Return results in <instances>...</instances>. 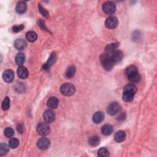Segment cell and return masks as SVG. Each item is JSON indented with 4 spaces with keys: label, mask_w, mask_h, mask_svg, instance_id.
Listing matches in <instances>:
<instances>
[{
    "label": "cell",
    "mask_w": 157,
    "mask_h": 157,
    "mask_svg": "<svg viewBox=\"0 0 157 157\" xmlns=\"http://www.w3.org/2000/svg\"><path fill=\"white\" fill-rule=\"evenodd\" d=\"M119 24L118 19L114 16H110L107 18L105 21V26L109 29L116 28Z\"/></svg>",
    "instance_id": "7"
},
{
    "label": "cell",
    "mask_w": 157,
    "mask_h": 157,
    "mask_svg": "<svg viewBox=\"0 0 157 157\" xmlns=\"http://www.w3.org/2000/svg\"><path fill=\"white\" fill-rule=\"evenodd\" d=\"M75 87L73 84L70 83H65L63 84L60 87V92L62 95L66 96H70L73 95L75 93Z\"/></svg>",
    "instance_id": "4"
},
{
    "label": "cell",
    "mask_w": 157,
    "mask_h": 157,
    "mask_svg": "<svg viewBox=\"0 0 157 157\" xmlns=\"http://www.w3.org/2000/svg\"><path fill=\"white\" fill-rule=\"evenodd\" d=\"M37 131L41 136H47L50 132V126L47 123H40L37 126Z\"/></svg>",
    "instance_id": "6"
},
{
    "label": "cell",
    "mask_w": 157,
    "mask_h": 157,
    "mask_svg": "<svg viewBox=\"0 0 157 157\" xmlns=\"http://www.w3.org/2000/svg\"><path fill=\"white\" fill-rule=\"evenodd\" d=\"M19 145V141L16 138H12L9 142V146L11 149H16Z\"/></svg>",
    "instance_id": "27"
},
{
    "label": "cell",
    "mask_w": 157,
    "mask_h": 157,
    "mask_svg": "<svg viewBox=\"0 0 157 157\" xmlns=\"http://www.w3.org/2000/svg\"><path fill=\"white\" fill-rule=\"evenodd\" d=\"M100 61L103 67L106 71H110L115 64L112 60L110 56L107 54H102L100 57Z\"/></svg>",
    "instance_id": "3"
},
{
    "label": "cell",
    "mask_w": 157,
    "mask_h": 157,
    "mask_svg": "<svg viewBox=\"0 0 157 157\" xmlns=\"http://www.w3.org/2000/svg\"><path fill=\"white\" fill-rule=\"evenodd\" d=\"M9 107H10V100L8 96H6L3 101L2 108L4 110H7L9 109Z\"/></svg>",
    "instance_id": "28"
},
{
    "label": "cell",
    "mask_w": 157,
    "mask_h": 157,
    "mask_svg": "<svg viewBox=\"0 0 157 157\" xmlns=\"http://www.w3.org/2000/svg\"><path fill=\"white\" fill-rule=\"evenodd\" d=\"M137 92V88L135 85L132 84H128L126 85L123 88V100L125 102H131L133 100L134 96L135 95Z\"/></svg>",
    "instance_id": "2"
},
{
    "label": "cell",
    "mask_w": 157,
    "mask_h": 157,
    "mask_svg": "<svg viewBox=\"0 0 157 157\" xmlns=\"http://www.w3.org/2000/svg\"><path fill=\"white\" fill-rule=\"evenodd\" d=\"M14 134V129L11 127H8L5 130V135L7 138H12Z\"/></svg>",
    "instance_id": "29"
},
{
    "label": "cell",
    "mask_w": 157,
    "mask_h": 157,
    "mask_svg": "<svg viewBox=\"0 0 157 157\" xmlns=\"http://www.w3.org/2000/svg\"><path fill=\"white\" fill-rule=\"evenodd\" d=\"M76 68L75 66H70L68 67V68L67 69L66 71V73H65V75L66 76L67 78H72L75 75V73H76Z\"/></svg>",
    "instance_id": "21"
},
{
    "label": "cell",
    "mask_w": 157,
    "mask_h": 157,
    "mask_svg": "<svg viewBox=\"0 0 157 157\" xmlns=\"http://www.w3.org/2000/svg\"><path fill=\"white\" fill-rule=\"evenodd\" d=\"M103 12L108 15L113 14L116 10V5L111 2H107L104 3L103 5Z\"/></svg>",
    "instance_id": "5"
},
{
    "label": "cell",
    "mask_w": 157,
    "mask_h": 157,
    "mask_svg": "<svg viewBox=\"0 0 157 157\" xmlns=\"http://www.w3.org/2000/svg\"><path fill=\"white\" fill-rule=\"evenodd\" d=\"M17 75L19 78L25 79L28 76V71L25 67L21 66L17 70Z\"/></svg>",
    "instance_id": "14"
},
{
    "label": "cell",
    "mask_w": 157,
    "mask_h": 157,
    "mask_svg": "<svg viewBox=\"0 0 157 157\" xmlns=\"http://www.w3.org/2000/svg\"><path fill=\"white\" fill-rule=\"evenodd\" d=\"M88 143L90 144V145L93 147L97 146L100 143V139L97 136H93L90 138L88 140Z\"/></svg>",
    "instance_id": "24"
},
{
    "label": "cell",
    "mask_w": 157,
    "mask_h": 157,
    "mask_svg": "<svg viewBox=\"0 0 157 157\" xmlns=\"http://www.w3.org/2000/svg\"><path fill=\"white\" fill-rule=\"evenodd\" d=\"M38 38V35L34 31H28L26 34V39L28 41L30 42H33L36 41Z\"/></svg>",
    "instance_id": "22"
},
{
    "label": "cell",
    "mask_w": 157,
    "mask_h": 157,
    "mask_svg": "<svg viewBox=\"0 0 157 157\" xmlns=\"http://www.w3.org/2000/svg\"><path fill=\"white\" fill-rule=\"evenodd\" d=\"M58 106V100L56 97H51L47 101V106L51 109L57 108Z\"/></svg>",
    "instance_id": "19"
},
{
    "label": "cell",
    "mask_w": 157,
    "mask_h": 157,
    "mask_svg": "<svg viewBox=\"0 0 157 157\" xmlns=\"http://www.w3.org/2000/svg\"><path fill=\"white\" fill-rule=\"evenodd\" d=\"M110 56L114 63L116 64L119 63L122 60L123 55V52L120 51H114V52H112V54Z\"/></svg>",
    "instance_id": "11"
},
{
    "label": "cell",
    "mask_w": 157,
    "mask_h": 157,
    "mask_svg": "<svg viewBox=\"0 0 157 157\" xmlns=\"http://www.w3.org/2000/svg\"><path fill=\"white\" fill-rule=\"evenodd\" d=\"M43 117L46 123H50L55 120V116L53 111L51 110H47L44 113Z\"/></svg>",
    "instance_id": "10"
},
{
    "label": "cell",
    "mask_w": 157,
    "mask_h": 157,
    "mask_svg": "<svg viewBox=\"0 0 157 157\" xmlns=\"http://www.w3.org/2000/svg\"><path fill=\"white\" fill-rule=\"evenodd\" d=\"M27 9V4L24 2H20L17 4L15 11L19 14H24Z\"/></svg>",
    "instance_id": "15"
},
{
    "label": "cell",
    "mask_w": 157,
    "mask_h": 157,
    "mask_svg": "<svg viewBox=\"0 0 157 157\" xmlns=\"http://www.w3.org/2000/svg\"><path fill=\"white\" fill-rule=\"evenodd\" d=\"M98 155L99 156H109V153L108 150L106 148H101L99 150H98Z\"/></svg>",
    "instance_id": "30"
},
{
    "label": "cell",
    "mask_w": 157,
    "mask_h": 157,
    "mask_svg": "<svg viewBox=\"0 0 157 157\" xmlns=\"http://www.w3.org/2000/svg\"><path fill=\"white\" fill-rule=\"evenodd\" d=\"M120 109V106L117 102H113L110 103L107 107V111L109 115L114 116L117 114Z\"/></svg>",
    "instance_id": "8"
},
{
    "label": "cell",
    "mask_w": 157,
    "mask_h": 157,
    "mask_svg": "<svg viewBox=\"0 0 157 157\" xmlns=\"http://www.w3.org/2000/svg\"><path fill=\"white\" fill-rule=\"evenodd\" d=\"M17 131L20 132V133H23L24 132V128L23 126V125H21V124H19L17 125Z\"/></svg>",
    "instance_id": "33"
},
{
    "label": "cell",
    "mask_w": 157,
    "mask_h": 157,
    "mask_svg": "<svg viewBox=\"0 0 157 157\" xmlns=\"http://www.w3.org/2000/svg\"><path fill=\"white\" fill-rule=\"evenodd\" d=\"M114 139L117 142H122L126 139V133L123 131H119L115 134Z\"/></svg>",
    "instance_id": "17"
},
{
    "label": "cell",
    "mask_w": 157,
    "mask_h": 157,
    "mask_svg": "<svg viewBox=\"0 0 157 157\" xmlns=\"http://www.w3.org/2000/svg\"><path fill=\"white\" fill-rule=\"evenodd\" d=\"M25 57L23 53H18L15 57V62L16 64L20 66H21L24 64L25 61Z\"/></svg>",
    "instance_id": "23"
},
{
    "label": "cell",
    "mask_w": 157,
    "mask_h": 157,
    "mask_svg": "<svg viewBox=\"0 0 157 157\" xmlns=\"http://www.w3.org/2000/svg\"><path fill=\"white\" fill-rule=\"evenodd\" d=\"M119 44L118 43H111L108 44L105 48V51L106 52H113L118 47Z\"/></svg>",
    "instance_id": "25"
},
{
    "label": "cell",
    "mask_w": 157,
    "mask_h": 157,
    "mask_svg": "<svg viewBox=\"0 0 157 157\" xmlns=\"http://www.w3.org/2000/svg\"><path fill=\"white\" fill-rule=\"evenodd\" d=\"M123 115H124V114H122L120 116H119V119H120V120H123V119H125V116L124 117L123 116Z\"/></svg>",
    "instance_id": "34"
},
{
    "label": "cell",
    "mask_w": 157,
    "mask_h": 157,
    "mask_svg": "<svg viewBox=\"0 0 157 157\" xmlns=\"http://www.w3.org/2000/svg\"><path fill=\"white\" fill-rule=\"evenodd\" d=\"M56 55L55 54H52L51 57H49V60L46 62V63L43 66L44 70H48L55 63L56 61Z\"/></svg>",
    "instance_id": "16"
},
{
    "label": "cell",
    "mask_w": 157,
    "mask_h": 157,
    "mask_svg": "<svg viewBox=\"0 0 157 157\" xmlns=\"http://www.w3.org/2000/svg\"><path fill=\"white\" fill-rule=\"evenodd\" d=\"M125 74L128 79L132 83H138L141 80V76L137 67L134 65L128 67L125 71Z\"/></svg>",
    "instance_id": "1"
},
{
    "label": "cell",
    "mask_w": 157,
    "mask_h": 157,
    "mask_svg": "<svg viewBox=\"0 0 157 157\" xmlns=\"http://www.w3.org/2000/svg\"><path fill=\"white\" fill-rule=\"evenodd\" d=\"M27 46L26 41L22 38L17 39L14 42V47L18 51L24 50Z\"/></svg>",
    "instance_id": "12"
},
{
    "label": "cell",
    "mask_w": 157,
    "mask_h": 157,
    "mask_svg": "<svg viewBox=\"0 0 157 157\" xmlns=\"http://www.w3.org/2000/svg\"><path fill=\"white\" fill-rule=\"evenodd\" d=\"M24 25H15L12 27V30L15 33H18L21 31L22 30H24Z\"/></svg>",
    "instance_id": "32"
},
{
    "label": "cell",
    "mask_w": 157,
    "mask_h": 157,
    "mask_svg": "<svg viewBox=\"0 0 157 157\" xmlns=\"http://www.w3.org/2000/svg\"><path fill=\"white\" fill-rule=\"evenodd\" d=\"M3 78L6 82L10 83L14 79V73L12 70H6L3 74Z\"/></svg>",
    "instance_id": "13"
},
{
    "label": "cell",
    "mask_w": 157,
    "mask_h": 157,
    "mask_svg": "<svg viewBox=\"0 0 157 157\" xmlns=\"http://www.w3.org/2000/svg\"><path fill=\"white\" fill-rule=\"evenodd\" d=\"M39 12L44 16V17H49V13L41 5H39Z\"/></svg>",
    "instance_id": "31"
},
{
    "label": "cell",
    "mask_w": 157,
    "mask_h": 157,
    "mask_svg": "<svg viewBox=\"0 0 157 157\" xmlns=\"http://www.w3.org/2000/svg\"><path fill=\"white\" fill-rule=\"evenodd\" d=\"M104 119V114L101 111L97 112L93 116V122L96 124L101 123Z\"/></svg>",
    "instance_id": "18"
},
{
    "label": "cell",
    "mask_w": 157,
    "mask_h": 157,
    "mask_svg": "<svg viewBox=\"0 0 157 157\" xmlns=\"http://www.w3.org/2000/svg\"><path fill=\"white\" fill-rule=\"evenodd\" d=\"M9 147L4 143L0 144V156H3L8 153L9 152Z\"/></svg>",
    "instance_id": "26"
},
{
    "label": "cell",
    "mask_w": 157,
    "mask_h": 157,
    "mask_svg": "<svg viewBox=\"0 0 157 157\" xmlns=\"http://www.w3.org/2000/svg\"><path fill=\"white\" fill-rule=\"evenodd\" d=\"M38 147L42 150H47L51 146V141L46 138H42L38 141Z\"/></svg>",
    "instance_id": "9"
},
{
    "label": "cell",
    "mask_w": 157,
    "mask_h": 157,
    "mask_svg": "<svg viewBox=\"0 0 157 157\" xmlns=\"http://www.w3.org/2000/svg\"><path fill=\"white\" fill-rule=\"evenodd\" d=\"M113 127L110 125H105L101 128V132L105 136H108L113 132Z\"/></svg>",
    "instance_id": "20"
}]
</instances>
